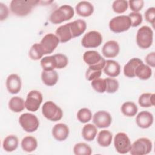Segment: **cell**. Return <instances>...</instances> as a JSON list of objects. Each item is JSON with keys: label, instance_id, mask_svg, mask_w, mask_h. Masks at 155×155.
<instances>
[{"label": "cell", "instance_id": "13", "mask_svg": "<svg viewBox=\"0 0 155 155\" xmlns=\"http://www.w3.org/2000/svg\"><path fill=\"white\" fill-rule=\"evenodd\" d=\"M93 122L96 127L99 128H105L110 126L112 117L108 111L101 110L94 113L93 116Z\"/></svg>", "mask_w": 155, "mask_h": 155}, {"label": "cell", "instance_id": "7", "mask_svg": "<svg viewBox=\"0 0 155 155\" xmlns=\"http://www.w3.org/2000/svg\"><path fill=\"white\" fill-rule=\"evenodd\" d=\"M153 148L152 142L147 137H140L131 144L130 153L131 155H145L149 154Z\"/></svg>", "mask_w": 155, "mask_h": 155}, {"label": "cell", "instance_id": "40", "mask_svg": "<svg viewBox=\"0 0 155 155\" xmlns=\"http://www.w3.org/2000/svg\"><path fill=\"white\" fill-rule=\"evenodd\" d=\"M131 22V27H136L139 26L142 22L143 18L141 13L139 12H131L128 15Z\"/></svg>", "mask_w": 155, "mask_h": 155}, {"label": "cell", "instance_id": "32", "mask_svg": "<svg viewBox=\"0 0 155 155\" xmlns=\"http://www.w3.org/2000/svg\"><path fill=\"white\" fill-rule=\"evenodd\" d=\"M29 57L34 61L41 59L44 55V50L39 43H35L31 47L29 52Z\"/></svg>", "mask_w": 155, "mask_h": 155}, {"label": "cell", "instance_id": "22", "mask_svg": "<svg viewBox=\"0 0 155 155\" xmlns=\"http://www.w3.org/2000/svg\"><path fill=\"white\" fill-rule=\"evenodd\" d=\"M55 33L61 43L67 42L73 38L68 23L59 26L57 28Z\"/></svg>", "mask_w": 155, "mask_h": 155}, {"label": "cell", "instance_id": "37", "mask_svg": "<svg viewBox=\"0 0 155 155\" xmlns=\"http://www.w3.org/2000/svg\"><path fill=\"white\" fill-rule=\"evenodd\" d=\"M128 7V2L125 0H116L113 2L112 8L113 11L119 14L124 13Z\"/></svg>", "mask_w": 155, "mask_h": 155}, {"label": "cell", "instance_id": "24", "mask_svg": "<svg viewBox=\"0 0 155 155\" xmlns=\"http://www.w3.org/2000/svg\"><path fill=\"white\" fill-rule=\"evenodd\" d=\"M19 140L16 136L10 134L5 137L2 142V148L7 152H12L18 147Z\"/></svg>", "mask_w": 155, "mask_h": 155}, {"label": "cell", "instance_id": "15", "mask_svg": "<svg viewBox=\"0 0 155 155\" xmlns=\"http://www.w3.org/2000/svg\"><path fill=\"white\" fill-rule=\"evenodd\" d=\"M120 51L118 42L114 40H110L104 44L102 48V54L107 58L116 57Z\"/></svg>", "mask_w": 155, "mask_h": 155}, {"label": "cell", "instance_id": "17", "mask_svg": "<svg viewBox=\"0 0 155 155\" xmlns=\"http://www.w3.org/2000/svg\"><path fill=\"white\" fill-rule=\"evenodd\" d=\"M52 135L58 141L62 142L67 139L69 135L70 130L68 127L63 123H58L52 128Z\"/></svg>", "mask_w": 155, "mask_h": 155}, {"label": "cell", "instance_id": "12", "mask_svg": "<svg viewBox=\"0 0 155 155\" xmlns=\"http://www.w3.org/2000/svg\"><path fill=\"white\" fill-rule=\"evenodd\" d=\"M59 40L56 35L50 33L46 34L41 39L40 44L44 50V54L52 53L58 47Z\"/></svg>", "mask_w": 155, "mask_h": 155}, {"label": "cell", "instance_id": "2", "mask_svg": "<svg viewBox=\"0 0 155 155\" xmlns=\"http://www.w3.org/2000/svg\"><path fill=\"white\" fill-rule=\"evenodd\" d=\"M74 15V11L70 5H63L54 10L49 17V21L54 24H59L71 19Z\"/></svg>", "mask_w": 155, "mask_h": 155}, {"label": "cell", "instance_id": "28", "mask_svg": "<svg viewBox=\"0 0 155 155\" xmlns=\"http://www.w3.org/2000/svg\"><path fill=\"white\" fill-rule=\"evenodd\" d=\"M8 107L11 111L15 113L22 111L25 108L24 100L19 96L12 97L8 102Z\"/></svg>", "mask_w": 155, "mask_h": 155}, {"label": "cell", "instance_id": "4", "mask_svg": "<svg viewBox=\"0 0 155 155\" xmlns=\"http://www.w3.org/2000/svg\"><path fill=\"white\" fill-rule=\"evenodd\" d=\"M42 113L46 119L53 122L60 120L63 116L62 109L51 101L44 104L42 107Z\"/></svg>", "mask_w": 155, "mask_h": 155}, {"label": "cell", "instance_id": "42", "mask_svg": "<svg viewBox=\"0 0 155 155\" xmlns=\"http://www.w3.org/2000/svg\"><path fill=\"white\" fill-rule=\"evenodd\" d=\"M128 2L130 9L133 12H139L142 10L144 4L143 0H130Z\"/></svg>", "mask_w": 155, "mask_h": 155}, {"label": "cell", "instance_id": "1", "mask_svg": "<svg viewBox=\"0 0 155 155\" xmlns=\"http://www.w3.org/2000/svg\"><path fill=\"white\" fill-rule=\"evenodd\" d=\"M41 1L38 0H12L10 2L11 12L18 16H25L31 13L32 9Z\"/></svg>", "mask_w": 155, "mask_h": 155}, {"label": "cell", "instance_id": "5", "mask_svg": "<svg viewBox=\"0 0 155 155\" xmlns=\"http://www.w3.org/2000/svg\"><path fill=\"white\" fill-rule=\"evenodd\" d=\"M83 60L89 68L99 70L104 68L106 62V60L95 50L85 51L83 54Z\"/></svg>", "mask_w": 155, "mask_h": 155}, {"label": "cell", "instance_id": "6", "mask_svg": "<svg viewBox=\"0 0 155 155\" xmlns=\"http://www.w3.org/2000/svg\"><path fill=\"white\" fill-rule=\"evenodd\" d=\"M131 27V22L128 16L120 15L112 18L109 22V28L116 33L126 31Z\"/></svg>", "mask_w": 155, "mask_h": 155}, {"label": "cell", "instance_id": "39", "mask_svg": "<svg viewBox=\"0 0 155 155\" xmlns=\"http://www.w3.org/2000/svg\"><path fill=\"white\" fill-rule=\"evenodd\" d=\"M92 88L97 93H103L105 92V81L104 79L97 78L91 81Z\"/></svg>", "mask_w": 155, "mask_h": 155}, {"label": "cell", "instance_id": "23", "mask_svg": "<svg viewBox=\"0 0 155 155\" xmlns=\"http://www.w3.org/2000/svg\"><path fill=\"white\" fill-rule=\"evenodd\" d=\"M59 79V76L54 70L45 71L41 73V79L42 82L47 86H53L56 84Z\"/></svg>", "mask_w": 155, "mask_h": 155}, {"label": "cell", "instance_id": "20", "mask_svg": "<svg viewBox=\"0 0 155 155\" xmlns=\"http://www.w3.org/2000/svg\"><path fill=\"white\" fill-rule=\"evenodd\" d=\"M68 24L73 38L80 36L85 32L87 28V23L82 19L75 20Z\"/></svg>", "mask_w": 155, "mask_h": 155}, {"label": "cell", "instance_id": "34", "mask_svg": "<svg viewBox=\"0 0 155 155\" xmlns=\"http://www.w3.org/2000/svg\"><path fill=\"white\" fill-rule=\"evenodd\" d=\"M43 70L49 71L56 68V62L54 55L42 58L40 61Z\"/></svg>", "mask_w": 155, "mask_h": 155}, {"label": "cell", "instance_id": "30", "mask_svg": "<svg viewBox=\"0 0 155 155\" xmlns=\"http://www.w3.org/2000/svg\"><path fill=\"white\" fill-rule=\"evenodd\" d=\"M138 103L142 107L148 108L153 107L155 104V94L154 93H144L139 96Z\"/></svg>", "mask_w": 155, "mask_h": 155}, {"label": "cell", "instance_id": "35", "mask_svg": "<svg viewBox=\"0 0 155 155\" xmlns=\"http://www.w3.org/2000/svg\"><path fill=\"white\" fill-rule=\"evenodd\" d=\"M104 79L105 81V92L114 93L118 90L119 84L117 79L112 78H107Z\"/></svg>", "mask_w": 155, "mask_h": 155}, {"label": "cell", "instance_id": "10", "mask_svg": "<svg viewBox=\"0 0 155 155\" xmlns=\"http://www.w3.org/2000/svg\"><path fill=\"white\" fill-rule=\"evenodd\" d=\"M42 100V94L40 91L38 90L30 91L28 93L25 101L26 109L29 111H36L41 105Z\"/></svg>", "mask_w": 155, "mask_h": 155}, {"label": "cell", "instance_id": "11", "mask_svg": "<svg viewBox=\"0 0 155 155\" xmlns=\"http://www.w3.org/2000/svg\"><path fill=\"white\" fill-rule=\"evenodd\" d=\"M102 42V36L97 31L92 30L87 32L81 40V44L85 48H96Z\"/></svg>", "mask_w": 155, "mask_h": 155}, {"label": "cell", "instance_id": "21", "mask_svg": "<svg viewBox=\"0 0 155 155\" xmlns=\"http://www.w3.org/2000/svg\"><path fill=\"white\" fill-rule=\"evenodd\" d=\"M141 63H143V61L138 58H133L130 59L124 67V75L130 78L136 77L135 70L137 67Z\"/></svg>", "mask_w": 155, "mask_h": 155}, {"label": "cell", "instance_id": "45", "mask_svg": "<svg viewBox=\"0 0 155 155\" xmlns=\"http://www.w3.org/2000/svg\"><path fill=\"white\" fill-rule=\"evenodd\" d=\"M145 62L148 66L155 67V53L154 51L148 53L145 57Z\"/></svg>", "mask_w": 155, "mask_h": 155}, {"label": "cell", "instance_id": "41", "mask_svg": "<svg viewBox=\"0 0 155 155\" xmlns=\"http://www.w3.org/2000/svg\"><path fill=\"white\" fill-rule=\"evenodd\" d=\"M102 74V70H95L89 68L87 70L85 73V78L87 80L92 81L96 79L99 78Z\"/></svg>", "mask_w": 155, "mask_h": 155}, {"label": "cell", "instance_id": "25", "mask_svg": "<svg viewBox=\"0 0 155 155\" xmlns=\"http://www.w3.org/2000/svg\"><path fill=\"white\" fill-rule=\"evenodd\" d=\"M21 145L24 151L27 153H31L37 148L38 142L35 137L27 136L22 139Z\"/></svg>", "mask_w": 155, "mask_h": 155}, {"label": "cell", "instance_id": "27", "mask_svg": "<svg viewBox=\"0 0 155 155\" xmlns=\"http://www.w3.org/2000/svg\"><path fill=\"white\" fill-rule=\"evenodd\" d=\"M135 76L141 80H147L152 76V70L148 65L141 63L135 70Z\"/></svg>", "mask_w": 155, "mask_h": 155}, {"label": "cell", "instance_id": "8", "mask_svg": "<svg viewBox=\"0 0 155 155\" xmlns=\"http://www.w3.org/2000/svg\"><path fill=\"white\" fill-rule=\"evenodd\" d=\"M19 122L22 129L27 133L35 132L39 126V121L38 117L29 113L22 114L19 116Z\"/></svg>", "mask_w": 155, "mask_h": 155}, {"label": "cell", "instance_id": "38", "mask_svg": "<svg viewBox=\"0 0 155 155\" xmlns=\"http://www.w3.org/2000/svg\"><path fill=\"white\" fill-rule=\"evenodd\" d=\"M54 57L56 62V68L62 69L68 65V59L65 54L61 53L55 54H54Z\"/></svg>", "mask_w": 155, "mask_h": 155}, {"label": "cell", "instance_id": "31", "mask_svg": "<svg viewBox=\"0 0 155 155\" xmlns=\"http://www.w3.org/2000/svg\"><path fill=\"white\" fill-rule=\"evenodd\" d=\"M120 110L122 114L127 117L134 116L138 111V108L136 104L131 101H127L123 103Z\"/></svg>", "mask_w": 155, "mask_h": 155}, {"label": "cell", "instance_id": "14", "mask_svg": "<svg viewBox=\"0 0 155 155\" xmlns=\"http://www.w3.org/2000/svg\"><path fill=\"white\" fill-rule=\"evenodd\" d=\"M22 87L21 78L17 74H10L6 79V87L8 91L13 94L18 93Z\"/></svg>", "mask_w": 155, "mask_h": 155}, {"label": "cell", "instance_id": "26", "mask_svg": "<svg viewBox=\"0 0 155 155\" xmlns=\"http://www.w3.org/2000/svg\"><path fill=\"white\" fill-rule=\"evenodd\" d=\"M97 130L95 125L87 124L84 126L82 130V137L88 142H91L94 139L97 135Z\"/></svg>", "mask_w": 155, "mask_h": 155}, {"label": "cell", "instance_id": "36", "mask_svg": "<svg viewBox=\"0 0 155 155\" xmlns=\"http://www.w3.org/2000/svg\"><path fill=\"white\" fill-rule=\"evenodd\" d=\"M77 118L81 123H87L92 118V113L87 108H81L77 113Z\"/></svg>", "mask_w": 155, "mask_h": 155}, {"label": "cell", "instance_id": "19", "mask_svg": "<svg viewBox=\"0 0 155 155\" xmlns=\"http://www.w3.org/2000/svg\"><path fill=\"white\" fill-rule=\"evenodd\" d=\"M75 10L79 16L88 17L93 13L94 7L90 2L82 1L77 4L75 7Z\"/></svg>", "mask_w": 155, "mask_h": 155}, {"label": "cell", "instance_id": "9", "mask_svg": "<svg viewBox=\"0 0 155 155\" xmlns=\"http://www.w3.org/2000/svg\"><path fill=\"white\" fill-rule=\"evenodd\" d=\"M114 146L118 153L126 154L130 152L131 143L129 137L126 133L119 132L114 137Z\"/></svg>", "mask_w": 155, "mask_h": 155}, {"label": "cell", "instance_id": "44", "mask_svg": "<svg viewBox=\"0 0 155 155\" xmlns=\"http://www.w3.org/2000/svg\"><path fill=\"white\" fill-rule=\"evenodd\" d=\"M8 16V8L7 6L0 2V19L1 21H4L7 19Z\"/></svg>", "mask_w": 155, "mask_h": 155}, {"label": "cell", "instance_id": "29", "mask_svg": "<svg viewBox=\"0 0 155 155\" xmlns=\"http://www.w3.org/2000/svg\"><path fill=\"white\" fill-rule=\"evenodd\" d=\"M113 139L112 133L107 130L101 131L97 137V143L102 147H107L111 143Z\"/></svg>", "mask_w": 155, "mask_h": 155}, {"label": "cell", "instance_id": "33", "mask_svg": "<svg viewBox=\"0 0 155 155\" xmlns=\"http://www.w3.org/2000/svg\"><path fill=\"white\" fill-rule=\"evenodd\" d=\"M73 153L76 155H90L92 153V149L89 145L84 142H79L74 145Z\"/></svg>", "mask_w": 155, "mask_h": 155}, {"label": "cell", "instance_id": "18", "mask_svg": "<svg viewBox=\"0 0 155 155\" xmlns=\"http://www.w3.org/2000/svg\"><path fill=\"white\" fill-rule=\"evenodd\" d=\"M103 70L105 74L108 76L115 78L118 76L120 73V65L117 62L108 59L106 61Z\"/></svg>", "mask_w": 155, "mask_h": 155}, {"label": "cell", "instance_id": "3", "mask_svg": "<svg viewBox=\"0 0 155 155\" xmlns=\"http://www.w3.org/2000/svg\"><path fill=\"white\" fill-rule=\"evenodd\" d=\"M153 41V31L147 26L143 25L138 29L136 34V43L139 47L147 49L150 47Z\"/></svg>", "mask_w": 155, "mask_h": 155}, {"label": "cell", "instance_id": "16", "mask_svg": "<svg viewBox=\"0 0 155 155\" xmlns=\"http://www.w3.org/2000/svg\"><path fill=\"white\" fill-rule=\"evenodd\" d=\"M154 121V117L151 113L148 111H142L138 113L136 118L137 126L141 128L146 129L151 126Z\"/></svg>", "mask_w": 155, "mask_h": 155}, {"label": "cell", "instance_id": "43", "mask_svg": "<svg viewBox=\"0 0 155 155\" xmlns=\"http://www.w3.org/2000/svg\"><path fill=\"white\" fill-rule=\"evenodd\" d=\"M155 17V8L154 7H151L148 8L145 12V20L152 24L153 26L154 25V19Z\"/></svg>", "mask_w": 155, "mask_h": 155}]
</instances>
